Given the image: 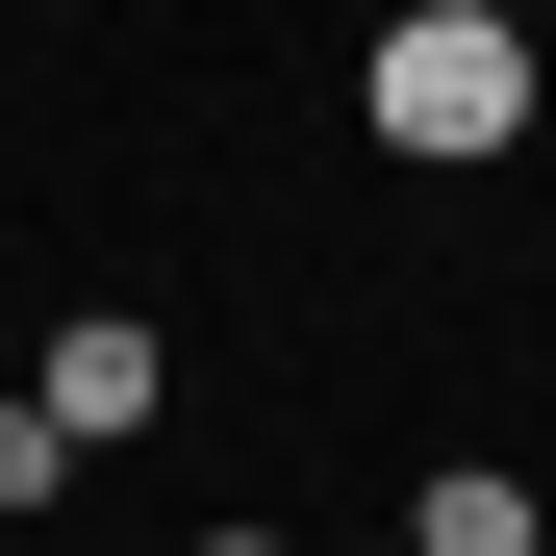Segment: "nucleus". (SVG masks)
I'll list each match as a JSON object with an SVG mask.
<instances>
[{
  "label": "nucleus",
  "instance_id": "obj_2",
  "mask_svg": "<svg viewBox=\"0 0 556 556\" xmlns=\"http://www.w3.org/2000/svg\"><path fill=\"white\" fill-rule=\"evenodd\" d=\"M152 380H177V354H152V304H76V329L26 354V405H51L76 455H102V430H152Z\"/></svg>",
  "mask_w": 556,
  "mask_h": 556
},
{
  "label": "nucleus",
  "instance_id": "obj_5",
  "mask_svg": "<svg viewBox=\"0 0 556 556\" xmlns=\"http://www.w3.org/2000/svg\"><path fill=\"white\" fill-rule=\"evenodd\" d=\"M455 26H531V0H455Z\"/></svg>",
  "mask_w": 556,
  "mask_h": 556
},
{
  "label": "nucleus",
  "instance_id": "obj_6",
  "mask_svg": "<svg viewBox=\"0 0 556 556\" xmlns=\"http://www.w3.org/2000/svg\"><path fill=\"white\" fill-rule=\"evenodd\" d=\"M203 556H278V531H203Z\"/></svg>",
  "mask_w": 556,
  "mask_h": 556
},
{
  "label": "nucleus",
  "instance_id": "obj_3",
  "mask_svg": "<svg viewBox=\"0 0 556 556\" xmlns=\"http://www.w3.org/2000/svg\"><path fill=\"white\" fill-rule=\"evenodd\" d=\"M405 556H556V531H531V481H506V455H455V481L405 506Z\"/></svg>",
  "mask_w": 556,
  "mask_h": 556
},
{
  "label": "nucleus",
  "instance_id": "obj_1",
  "mask_svg": "<svg viewBox=\"0 0 556 556\" xmlns=\"http://www.w3.org/2000/svg\"><path fill=\"white\" fill-rule=\"evenodd\" d=\"M380 152H531V26L405 0V26H380Z\"/></svg>",
  "mask_w": 556,
  "mask_h": 556
},
{
  "label": "nucleus",
  "instance_id": "obj_4",
  "mask_svg": "<svg viewBox=\"0 0 556 556\" xmlns=\"http://www.w3.org/2000/svg\"><path fill=\"white\" fill-rule=\"evenodd\" d=\"M51 481H76V430H51L26 380H0V506H51Z\"/></svg>",
  "mask_w": 556,
  "mask_h": 556
}]
</instances>
